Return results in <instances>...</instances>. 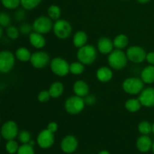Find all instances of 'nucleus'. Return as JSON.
Here are the masks:
<instances>
[{
    "label": "nucleus",
    "instance_id": "29",
    "mask_svg": "<svg viewBox=\"0 0 154 154\" xmlns=\"http://www.w3.org/2000/svg\"><path fill=\"white\" fill-rule=\"evenodd\" d=\"M138 130L141 135H148L152 132V124L147 120H143L138 123Z\"/></svg>",
    "mask_w": 154,
    "mask_h": 154
},
{
    "label": "nucleus",
    "instance_id": "40",
    "mask_svg": "<svg viewBox=\"0 0 154 154\" xmlns=\"http://www.w3.org/2000/svg\"><path fill=\"white\" fill-rule=\"evenodd\" d=\"M47 129H48L50 132H53V133H55V132H57V130H58V124H57V123H56V122L54 121L50 122L48 124Z\"/></svg>",
    "mask_w": 154,
    "mask_h": 154
},
{
    "label": "nucleus",
    "instance_id": "9",
    "mask_svg": "<svg viewBox=\"0 0 154 154\" xmlns=\"http://www.w3.org/2000/svg\"><path fill=\"white\" fill-rule=\"evenodd\" d=\"M126 57L129 61L134 64H140L146 60L147 52L145 50L138 45H132L126 49Z\"/></svg>",
    "mask_w": 154,
    "mask_h": 154
},
{
    "label": "nucleus",
    "instance_id": "1",
    "mask_svg": "<svg viewBox=\"0 0 154 154\" xmlns=\"http://www.w3.org/2000/svg\"><path fill=\"white\" fill-rule=\"evenodd\" d=\"M98 51L97 48L93 45H86L78 49L76 57L78 61L82 63L84 66H90L96 60Z\"/></svg>",
    "mask_w": 154,
    "mask_h": 154
},
{
    "label": "nucleus",
    "instance_id": "47",
    "mask_svg": "<svg viewBox=\"0 0 154 154\" xmlns=\"http://www.w3.org/2000/svg\"><path fill=\"white\" fill-rule=\"evenodd\" d=\"M152 150H153V153L154 154V142H153V145H152Z\"/></svg>",
    "mask_w": 154,
    "mask_h": 154
},
{
    "label": "nucleus",
    "instance_id": "5",
    "mask_svg": "<svg viewBox=\"0 0 154 154\" xmlns=\"http://www.w3.org/2000/svg\"><path fill=\"white\" fill-rule=\"evenodd\" d=\"M53 32L57 38L65 40L69 38L72 35V26L69 21L60 18V20L54 21Z\"/></svg>",
    "mask_w": 154,
    "mask_h": 154
},
{
    "label": "nucleus",
    "instance_id": "28",
    "mask_svg": "<svg viewBox=\"0 0 154 154\" xmlns=\"http://www.w3.org/2000/svg\"><path fill=\"white\" fill-rule=\"evenodd\" d=\"M42 0H20V5L26 11H32L36 8L42 3Z\"/></svg>",
    "mask_w": 154,
    "mask_h": 154
},
{
    "label": "nucleus",
    "instance_id": "17",
    "mask_svg": "<svg viewBox=\"0 0 154 154\" xmlns=\"http://www.w3.org/2000/svg\"><path fill=\"white\" fill-rule=\"evenodd\" d=\"M96 77L101 83H108L114 77L113 69L108 66H102L99 68L96 72Z\"/></svg>",
    "mask_w": 154,
    "mask_h": 154
},
{
    "label": "nucleus",
    "instance_id": "13",
    "mask_svg": "<svg viewBox=\"0 0 154 154\" xmlns=\"http://www.w3.org/2000/svg\"><path fill=\"white\" fill-rule=\"evenodd\" d=\"M62 150L64 153L72 154L77 150L78 147V141L75 136L69 135L63 138L60 144Z\"/></svg>",
    "mask_w": 154,
    "mask_h": 154
},
{
    "label": "nucleus",
    "instance_id": "23",
    "mask_svg": "<svg viewBox=\"0 0 154 154\" xmlns=\"http://www.w3.org/2000/svg\"><path fill=\"white\" fill-rule=\"evenodd\" d=\"M14 55L16 60H17L18 61L22 62V63H26V62L30 61L32 53L28 48H25V47H20L15 51Z\"/></svg>",
    "mask_w": 154,
    "mask_h": 154
},
{
    "label": "nucleus",
    "instance_id": "36",
    "mask_svg": "<svg viewBox=\"0 0 154 154\" xmlns=\"http://www.w3.org/2000/svg\"><path fill=\"white\" fill-rule=\"evenodd\" d=\"M51 96L50 95L49 91L48 90H42L38 93L37 96L38 101L41 103H46L48 101L51 99Z\"/></svg>",
    "mask_w": 154,
    "mask_h": 154
},
{
    "label": "nucleus",
    "instance_id": "45",
    "mask_svg": "<svg viewBox=\"0 0 154 154\" xmlns=\"http://www.w3.org/2000/svg\"><path fill=\"white\" fill-rule=\"evenodd\" d=\"M29 144L30 145H32V146H34L35 145V141H33V140H31V141L29 142Z\"/></svg>",
    "mask_w": 154,
    "mask_h": 154
},
{
    "label": "nucleus",
    "instance_id": "37",
    "mask_svg": "<svg viewBox=\"0 0 154 154\" xmlns=\"http://www.w3.org/2000/svg\"><path fill=\"white\" fill-rule=\"evenodd\" d=\"M19 30L20 34L24 35H29L33 31L32 25L28 23H23L19 27Z\"/></svg>",
    "mask_w": 154,
    "mask_h": 154
},
{
    "label": "nucleus",
    "instance_id": "32",
    "mask_svg": "<svg viewBox=\"0 0 154 154\" xmlns=\"http://www.w3.org/2000/svg\"><path fill=\"white\" fill-rule=\"evenodd\" d=\"M1 3L8 10H15L20 5V0H1Z\"/></svg>",
    "mask_w": 154,
    "mask_h": 154
},
{
    "label": "nucleus",
    "instance_id": "19",
    "mask_svg": "<svg viewBox=\"0 0 154 154\" xmlns=\"http://www.w3.org/2000/svg\"><path fill=\"white\" fill-rule=\"evenodd\" d=\"M153 141L148 135H141L137 139L136 147L141 153H147L152 149Z\"/></svg>",
    "mask_w": 154,
    "mask_h": 154
},
{
    "label": "nucleus",
    "instance_id": "21",
    "mask_svg": "<svg viewBox=\"0 0 154 154\" xmlns=\"http://www.w3.org/2000/svg\"><path fill=\"white\" fill-rule=\"evenodd\" d=\"M140 78L144 84H153L154 83V66L149 65L141 70Z\"/></svg>",
    "mask_w": 154,
    "mask_h": 154
},
{
    "label": "nucleus",
    "instance_id": "42",
    "mask_svg": "<svg viewBox=\"0 0 154 154\" xmlns=\"http://www.w3.org/2000/svg\"><path fill=\"white\" fill-rule=\"evenodd\" d=\"M137 1H138V2L140 3V4L144 5V4H147L148 2H150L151 0H137Z\"/></svg>",
    "mask_w": 154,
    "mask_h": 154
},
{
    "label": "nucleus",
    "instance_id": "16",
    "mask_svg": "<svg viewBox=\"0 0 154 154\" xmlns=\"http://www.w3.org/2000/svg\"><path fill=\"white\" fill-rule=\"evenodd\" d=\"M29 42L32 48L37 50H42L46 45V38L44 35L34 31L29 35Z\"/></svg>",
    "mask_w": 154,
    "mask_h": 154
},
{
    "label": "nucleus",
    "instance_id": "33",
    "mask_svg": "<svg viewBox=\"0 0 154 154\" xmlns=\"http://www.w3.org/2000/svg\"><path fill=\"white\" fill-rule=\"evenodd\" d=\"M11 18L10 14L6 12H0V26L2 28L3 27L7 28L11 25Z\"/></svg>",
    "mask_w": 154,
    "mask_h": 154
},
{
    "label": "nucleus",
    "instance_id": "25",
    "mask_svg": "<svg viewBox=\"0 0 154 154\" xmlns=\"http://www.w3.org/2000/svg\"><path fill=\"white\" fill-rule=\"evenodd\" d=\"M114 46L115 49L123 50L129 45V39L128 36L125 34H119L113 40Z\"/></svg>",
    "mask_w": 154,
    "mask_h": 154
},
{
    "label": "nucleus",
    "instance_id": "4",
    "mask_svg": "<svg viewBox=\"0 0 154 154\" xmlns=\"http://www.w3.org/2000/svg\"><path fill=\"white\" fill-rule=\"evenodd\" d=\"M85 105L86 103L84 98L75 95L66 99L64 103V108L68 114L77 115L84 111Z\"/></svg>",
    "mask_w": 154,
    "mask_h": 154
},
{
    "label": "nucleus",
    "instance_id": "34",
    "mask_svg": "<svg viewBox=\"0 0 154 154\" xmlns=\"http://www.w3.org/2000/svg\"><path fill=\"white\" fill-rule=\"evenodd\" d=\"M17 154H35L33 146L29 144H22V145L20 146Z\"/></svg>",
    "mask_w": 154,
    "mask_h": 154
},
{
    "label": "nucleus",
    "instance_id": "49",
    "mask_svg": "<svg viewBox=\"0 0 154 154\" xmlns=\"http://www.w3.org/2000/svg\"><path fill=\"white\" fill-rule=\"evenodd\" d=\"M120 1H127V0H120Z\"/></svg>",
    "mask_w": 154,
    "mask_h": 154
},
{
    "label": "nucleus",
    "instance_id": "44",
    "mask_svg": "<svg viewBox=\"0 0 154 154\" xmlns=\"http://www.w3.org/2000/svg\"><path fill=\"white\" fill-rule=\"evenodd\" d=\"M2 35H3V29L2 27L0 26V39L2 38Z\"/></svg>",
    "mask_w": 154,
    "mask_h": 154
},
{
    "label": "nucleus",
    "instance_id": "50",
    "mask_svg": "<svg viewBox=\"0 0 154 154\" xmlns=\"http://www.w3.org/2000/svg\"><path fill=\"white\" fill-rule=\"evenodd\" d=\"M72 154H78V153H72Z\"/></svg>",
    "mask_w": 154,
    "mask_h": 154
},
{
    "label": "nucleus",
    "instance_id": "20",
    "mask_svg": "<svg viewBox=\"0 0 154 154\" xmlns=\"http://www.w3.org/2000/svg\"><path fill=\"white\" fill-rule=\"evenodd\" d=\"M87 42H88V35L85 32L82 30L76 32L72 37V43L77 49H79L87 45Z\"/></svg>",
    "mask_w": 154,
    "mask_h": 154
},
{
    "label": "nucleus",
    "instance_id": "27",
    "mask_svg": "<svg viewBox=\"0 0 154 154\" xmlns=\"http://www.w3.org/2000/svg\"><path fill=\"white\" fill-rule=\"evenodd\" d=\"M69 71H70V73L74 75H81L85 71V66L78 60V61L70 63Z\"/></svg>",
    "mask_w": 154,
    "mask_h": 154
},
{
    "label": "nucleus",
    "instance_id": "6",
    "mask_svg": "<svg viewBox=\"0 0 154 154\" xmlns=\"http://www.w3.org/2000/svg\"><path fill=\"white\" fill-rule=\"evenodd\" d=\"M49 66L52 73L58 77L63 78L70 73L69 71L70 63H68L67 60L63 57H54L51 60Z\"/></svg>",
    "mask_w": 154,
    "mask_h": 154
},
{
    "label": "nucleus",
    "instance_id": "18",
    "mask_svg": "<svg viewBox=\"0 0 154 154\" xmlns=\"http://www.w3.org/2000/svg\"><path fill=\"white\" fill-rule=\"evenodd\" d=\"M73 92L75 95L84 99L90 94V87L86 81L78 80L73 84Z\"/></svg>",
    "mask_w": 154,
    "mask_h": 154
},
{
    "label": "nucleus",
    "instance_id": "26",
    "mask_svg": "<svg viewBox=\"0 0 154 154\" xmlns=\"http://www.w3.org/2000/svg\"><path fill=\"white\" fill-rule=\"evenodd\" d=\"M47 14H48V16L53 21H56L57 20H60L61 17L62 11L60 6H58L57 5H51L48 7Z\"/></svg>",
    "mask_w": 154,
    "mask_h": 154
},
{
    "label": "nucleus",
    "instance_id": "15",
    "mask_svg": "<svg viewBox=\"0 0 154 154\" xmlns=\"http://www.w3.org/2000/svg\"><path fill=\"white\" fill-rule=\"evenodd\" d=\"M96 48H97V51L103 55H108L110 53H111L115 49L113 40L108 37L100 38L98 40Z\"/></svg>",
    "mask_w": 154,
    "mask_h": 154
},
{
    "label": "nucleus",
    "instance_id": "22",
    "mask_svg": "<svg viewBox=\"0 0 154 154\" xmlns=\"http://www.w3.org/2000/svg\"><path fill=\"white\" fill-rule=\"evenodd\" d=\"M64 90L65 87L61 81H58L52 83L50 86L49 89H48L50 95L53 99H57V98H60V96H63Z\"/></svg>",
    "mask_w": 154,
    "mask_h": 154
},
{
    "label": "nucleus",
    "instance_id": "7",
    "mask_svg": "<svg viewBox=\"0 0 154 154\" xmlns=\"http://www.w3.org/2000/svg\"><path fill=\"white\" fill-rule=\"evenodd\" d=\"M16 57L14 54L8 50L0 51V73L7 74L13 70Z\"/></svg>",
    "mask_w": 154,
    "mask_h": 154
},
{
    "label": "nucleus",
    "instance_id": "38",
    "mask_svg": "<svg viewBox=\"0 0 154 154\" xmlns=\"http://www.w3.org/2000/svg\"><path fill=\"white\" fill-rule=\"evenodd\" d=\"M26 10L24 9H20V10H18L15 12L14 14V17L15 20L18 22H22L25 20L26 18Z\"/></svg>",
    "mask_w": 154,
    "mask_h": 154
},
{
    "label": "nucleus",
    "instance_id": "11",
    "mask_svg": "<svg viewBox=\"0 0 154 154\" xmlns=\"http://www.w3.org/2000/svg\"><path fill=\"white\" fill-rule=\"evenodd\" d=\"M0 134L6 141L15 139L19 134V129L16 122L14 120H8L3 123L0 130Z\"/></svg>",
    "mask_w": 154,
    "mask_h": 154
},
{
    "label": "nucleus",
    "instance_id": "10",
    "mask_svg": "<svg viewBox=\"0 0 154 154\" xmlns=\"http://www.w3.org/2000/svg\"><path fill=\"white\" fill-rule=\"evenodd\" d=\"M51 60V57L48 53L42 50H38L32 54L29 62L35 69H42L50 64Z\"/></svg>",
    "mask_w": 154,
    "mask_h": 154
},
{
    "label": "nucleus",
    "instance_id": "3",
    "mask_svg": "<svg viewBox=\"0 0 154 154\" xmlns=\"http://www.w3.org/2000/svg\"><path fill=\"white\" fill-rule=\"evenodd\" d=\"M122 89L128 95L136 96L139 95L144 89V83L143 82L141 78L129 77L123 81Z\"/></svg>",
    "mask_w": 154,
    "mask_h": 154
},
{
    "label": "nucleus",
    "instance_id": "24",
    "mask_svg": "<svg viewBox=\"0 0 154 154\" xmlns=\"http://www.w3.org/2000/svg\"><path fill=\"white\" fill-rule=\"evenodd\" d=\"M125 108L130 113H136L141 110L142 105L138 98H130L127 99L124 104Z\"/></svg>",
    "mask_w": 154,
    "mask_h": 154
},
{
    "label": "nucleus",
    "instance_id": "41",
    "mask_svg": "<svg viewBox=\"0 0 154 154\" xmlns=\"http://www.w3.org/2000/svg\"><path fill=\"white\" fill-rule=\"evenodd\" d=\"M146 61L149 65L154 66V51H150V52L147 53Z\"/></svg>",
    "mask_w": 154,
    "mask_h": 154
},
{
    "label": "nucleus",
    "instance_id": "39",
    "mask_svg": "<svg viewBox=\"0 0 154 154\" xmlns=\"http://www.w3.org/2000/svg\"><path fill=\"white\" fill-rule=\"evenodd\" d=\"M84 101H85L86 105H90V106H92V105H93L94 104H96V98L94 95L89 94L88 96H87L85 98H84Z\"/></svg>",
    "mask_w": 154,
    "mask_h": 154
},
{
    "label": "nucleus",
    "instance_id": "51",
    "mask_svg": "<svg viewBox=\"0 0 154 154\" xmlns=\"http://www.w3.org/2000/svg\"><path fill=\"white\" fill-rule=\"evenodd\" d=\"M0 121H1V119H0Z\"/></svg>",
    "mask_w": 154,
    "mask_h": 154
},
{
    "label": "nucleus",
    "instance_id": "2",
    "mask_svg": "<svg viewBox=\"0 0 154 154\" xmlns=\"http://www.w3.org/2000/svg\"><path fill=\"white\" fill-rule=\"evenodd\" d=\"M128 59L123 50L114 49L108 55V63L113 70H122L127 66Z\"/></svg>",
    "mask_w": 154,
    "mask_h": 154
},
{
    "label": "nucleus",
    "instance_id": "30",
    "mask_svg": "<svg viewBox=\"0 0 154 154\" xmlns=\"http://www.w3.org/2000/svg\"><path fill=\"white\" fill-rule=\"evenodd\" d=\"M6 35L11 40H16L19 38L20 32L19 29L17 28L14 26L10 25L6 28Z\"/></svg>",
    "mask_w": 154,
    "mask_h": 154
},
{
    "label": "nucleus",
    "instance_id": "48",
    "mask_svg": "<svg viewBox=\"0 0 154 154\" xmlns=\"http://www.w3.org/2000/svg\"><path fill=\"white\" fill-rule=\"evenodd\" d=\"M2 138V135H1V134H0V142H1V138Z\"/></svg>",
    "mask_w": 154,
    "mask_h": 154
},
{
    "label": "nucleus",
    "instance_id": "12",
    "mask_svg": "<svg viewBox=\"0 0 154 154\" xmlns=\"http://www.w3.org/2000/svg\"><path fill=\"white\" fill-rule=\"evenodd\" d=\"M55 142L54 133L50 132L48 129H43L37 136V144L41 148L48 149L52 147Z\"/></svg>",
    "mask_w": 154,
    "mask_h": 154
},
{
    "label": "nucleus",
    "instance_id": "14",
    "mask_svg": "<svg viewBox=\"0 0 154 154\" xmlns=\"http://www.w3.org/2000/svg\"><path fill=\"white\" fill-rule=\"evenodd\" d=\"M138 99L143 107L153 108L154 107V87L144 88L138 95Z\"/></svg>",
    "mask_w": 154,
    "mask_h": 154
},
{
    "label": "nucleus",
    "instance_id": "46",
    "mask_svg": "<svg viewBox=\"0 0 154 154\" xmlns=\"http://www.w3.org/2000/svg\"><path fill=\"white\" fill-rule=\"evenodd\" d=\"M152 132H153V134L154 135V123L152 124Z\"/></svg>",
    "mask_w": 154,
    "mask_h": 154
},
{
    "label": "nucleus",
    "instance_id": "43",
    "mask_svg": "<svg viewBox=\"0 0 154 154\" xmlns=\"http://www.w3.org/2000/svg\"><path fill=\"white\" fill-rule=\"evenodd\" d=\"M99 154H111L108 150H102L99 153Z\"/></svg>",
    "mask_w": 154,
    "mask_h": 154
},
{
    "label": "nucleus",
    "instance_id": "35",
    "mask_svg": "<svg viewBox=\"0 0 154 154\" xmlns=\"http://www.w3.org/2000/svg\"><path fill=\"white\" fill-rule=\"evenodd\" d=\"M18 139L22 144H29L31 141V134L27 130H22L18 134Z\"/></svg>",
    "mask_w": 154,
    "mask_h": 154
},
{
    "label": "nucleus",
    "instance_id": "8",
    "mask_svg": "<svg viewBox=\"0 0 154 154\" xmlns=\"http://www.w3.org/2000/svg\"><path fill=\"white\" fill-rule=\"evenodd\" d=\"M54 21L48 16H39L33 21L32 29L34 32L45 35L53 31Z\"/></svg>",
    "mask_w": 154,
    "mask_h": 154
},
{
    "label": "nucleus",
    "instance_id": "31",
    "mask_svg": "<svg viewBox=\"0 0 154 154\" xmlns=\"http://www.w3.org/2000/svg\"><path fill=\"white\" fill-rule=\"evenodd\" d=\"M19 147V144L14 139L7 141V143L5 144V150L9 154L17 153Z\"/></svg>",
    "mask_w": 154,
    "mask_h": 154
}]
</instances>
